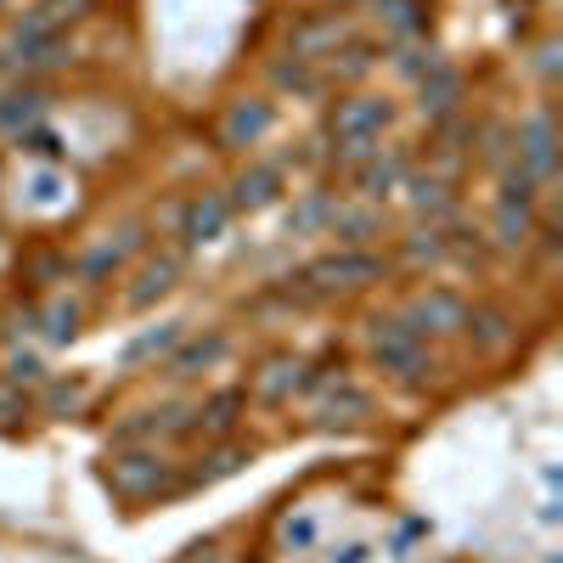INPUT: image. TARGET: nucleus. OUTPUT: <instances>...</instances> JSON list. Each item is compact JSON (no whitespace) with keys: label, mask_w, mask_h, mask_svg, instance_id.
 Segmentation results:
<instances>
[{"label":"nucleus","mask_w":563,"mask_h":563,"mask_svg":"<svg viewBox=\"0 0 563 563\" xmlns=\"http://www.w3.org/2000/svg\"><path fill=\"white\" fill-rule=\"evenodd\" d=\"M361 417H372V395L339 378L333 400H321V422H361Z\"/></svg>","instance_id":"obj_22"},{"label":"nucleus","mask_w":563,"mask_h":563,"mask_svg":"<svg viewBox=\"0 0 563 563\" xmlns=\"http://www.w3.org/2000/svg\"><path fill=\"white\" fill-rule=\"evenodd\" d=\"M417 97H422V119H434V124L456 119V108H462V74L445 57H434L429 74L417 79Z\"/></svg>","instance_id":"obj_10"},{"label":"nucleus","mask_w":563,"mask_h":563,"mask_svg":"<svg viewBox=\"0 0 563 563\" xmlns=\"http://www.w3.org/2000/svg\"><path fill=\"white\" fill-rule=\"evenodd\" d=\"M395 124V108L384 97H350L333 108V141H339V164H361L372 147L384 141V130Z\"/></svg>","instance_id":"obj_3"},{"label":"nucleus","mask_w":563,"mask_h":563,"mask_svg":"<svg viewBox=\"0 0 563 563\" xmlns=\"http://www.w3.org/2000/svg\"><path fill=\"white\" fill-rule=\"evenodd\" d=\"M366 339H372V355H378V366L395 372L406 389H422V384L434 378V355H429V344H422L400 316H389V321L378 316V321L366 327Z\"/></svg>","instance_id":"obj_2"},{"label":"nucleus","mask_w":563,"mask_h":563,"mask_svg":"<svg viewBox=\"0 0 563 563\" xmlns=\"http://www.w3.org/2000/svg\"><path fill=\"white\" fill-rule=\"evenodd\" d=\"M519 169L536 186H547L558 175V124H552V113H530L519 124Z\"/></svg>","instance_id":"obj_7"},{"label":"nucleus","mask_w":563,"mask_h":563,"mask_svg":"<svg viewBox=\"0 0 563 563\" xmlns=\"http://www.w3.org/2000/svg\"><path fill=\"white\" fill-rule=\"evenodd\" d=\"M63 52H68V40H63V29L57 23H45L40 12H29L12 34H7V45H0V74H45V68H57L63 63Z\"/></svg>","instance_id":"obj_4"},{"label":"nucleus","mask_w":563,"mask_h":563,"mask_svg":"<svg viewBox=\"0 0 563 563\" xmlns=\"http://www.w3.org/2000/svg\"><path fill=\"white\" fill-rule=\"evenodd\" d=\"M400 180H406V153H384V147H372L361 164H355V192L361 198H389L400 192Z\"/></svg>","instance_id":"obj_15"},{"label":"nucleus","mask_w":563,"mask_h":563,"mask_svg":"<svg viewBox=\"0 0 563 563\" xmlns=\"http://www.w3.org/2000/svg\"><path fill=\"white\" fill-rule=\"evenodd\" d=\"M372 12H378V29L389 40H417L429 29V12H422V0H372Z\"/></svg>","instance_id":"obj_19"},{"label":"nucleus","mask_w":563,"mask_h":563,"mask_svg":"<svg viewBox=\"0 0 563 563\" xmlns=\"http://www.w3.org/2000/svg\"><path fill=\"white\" fill-rule=\"evenodd\" d=\"M467 310H474V305H467L456 288H429V294H417V299L406 305L400 321L411 327L422 344H429V339H456L462 327H467Z\"/></svg>","instance_id":"obj_5"},{"label":"nucleus","mask_w":563,"mask_h":563,"mask_svg":"<svg viewBox=\"0 0 563 563\" xmlns=\"http://www.w3.org/2000/svg\"><path fill=\"white\" fill-rule=\"evenodd\" d=\"M79 333V310L74 305H52V310H45V339H52V344H68Z\"/></svg>","instance_id":"obj_28"},{"label":"nucleus","mask_w":563,"mask_h":563,"mask_svg":"<svg viewBox=\"0 0 563 563\" xmlns=\"http://www.w3.org/2000/svg\"><path fill=\"white\" fill-rule=\"evenodd\" d=\"M384 271H389V265H384V254H366V249L321 254V260H310V265L299 271L294 299L316 305V299H333V294H355V288H366V282H378Z\"/></svg>","instance_id":"obj_1"},{"label":"nucleus","mask_w":563,"mask_h":563,"mask_svg":"<svg viewBox=\"0 0 563 563\" xmlns=\"http://www.w3.org/2000/svg\"><path fill=\"white\" fill-rule=\"evenodd\" d=\"M141 243H147V238H141V225H124V231H108V238H97V249H90L85 260H79V276L85 282H108Z\"/></svg>","instance_id":"obj_13"},{"label":"nucleus","mask_w":563,"mask_h":563,"mask_svg":"<svg viewBox=\"0 0 563 563\" xmlns=\"http://www.w3.org/2000/svg\"><path fill=\"white\" fill-rule=\"evenodd\" d=\"M108 485H113L119 496H130V501H147V496L169 490L175 474H169V462H164L158 451H124V456L108 467Z\"/></svg>","instance_id":"obj_6"},{"label":"nucleus","mask_w":563,"mask_h":563,"mask_svg":"<svg viewBox=\"0 0 563 563\" xmlns=\"http://www.w3.org/2000/svg\"><path fill=\"white\" fill-rule=\"evenodd\" d=\"M175 282H180V260H175V254H158V260L141 265V276H135V288L124 294V305H130V310H147L153 299H164V294L175 288Z\"/></svg>","instance_id":"obj_18"},{"label":"nucleus","mask_w":563,"mask_h":563,"mask_svg":"<svg viewBox=\"0 0 563 563\" xmlns=\"http://www.w3.org/2000/svg\"><path fill=\"white\" fill-rule=\"evenodd\" d=\"M243 411H249V389H214L198 411H192V429L186 434H209V440H225L231 429L243 422Z\"/></svg>","instance_id":"obj_11"},{"label":"nucleus","mask_w":563,"mask_h":563,"mask_svg":"<svg viewBox=\"0 0 563 563\" xmlns=\"http://www.w3.org/2000/svg\"><path fill=\"white\" fill-rule=\"evenodd\" d=\"M344 34H350V23H344V18L321 12V18H310V23H299V29H294L288 57H299V63H321V57H333L339 45H344Z\"/></svg>","instance_id":"obj_14"},{"label":"nucleus","mask_w":563,"mask_h":563,"mask_svg":"<svg viewBox=\"0 0 563 563\" xmlns=\"http://www.w3.org/2000/svg\"><path fill=\"white\" fill-rule=\"evenodd\" d=\"M299 384H305V361H299V355H271V361L260 366V378H254V395H260L265 406H282V400L299 395Z\"/></svg>","instance_id":"obj_17"},{"label":"nucleus","mask_w":563,"mask_h":563,"mask_svg":"<svg viewBox=\"0 0 563 563\" xmlns=\"http://www.w3.org/2000/svg\"><path fill=\"white\" fill-rule=\"evenodd\" d=\"M186 333H180V321H169V327H153L147 339H135L130 350H124V366H141V361H153V355H164L169 344H180Z\"/></svg>","instance_id":"obj_25"},{"label":"nucleus","mask_w":563,"mask_h":563,"mask_svg":"<svg viewBox=\"0 0 563 563\" xmlns=\"http://www.w3.org/2000/svg\"><path fill=\"white\" fill-rule=\"evenodd\" d=\"M462 333H474L485 350H501V344L512 339V327H507L501 310H467V327H462Z\"/></svg>","instance_id":"obj_24"},{"label":"nucleus","mask_w":563,"mask_h":563,"mask_svg":"<svg viewBox=\"0 0 563 563\" xmlns=\"http://www.w3.org/2000/svg\"><path fill=\"white\" fill-rule=\"evenodd\" d=\"M282 198V164H254V169H243L238 180H231V214H260V209H271Z\"/></svg>","instance_id":"obj_12"},{"label":"nucleus","mask_w":563,"mask_h":563,"mask_svg":"<svg viewBox=\"0 0 563 563\" xmlns=\"http://www.w3.org/2000/svg\"><path fill=\"white\" fill-rule=\"evenodd\" d=\"M243 462H249V451H243V445H220L214 456H203V467H198L192 479H198V485H214V479H225V474H238Z\"/></svg>","instance_id":"obj_26"},{"label":"nucleus","mask_w":563,"mask_h":563,"mask_svg":"<svg viewBox=\"0 0 563 563\" xmlns=\"http://www.w3.org/2000/svg\"><path fill=\"white\" fill-rule=\"evenodd\" d=\"M271 124H276V108L265 97H243V102L225 108L220 141H225V147H260V141L271 135Z\"/></svg>","instance_id":"obj_9"},{"label":"nucleus","mask_w":563,"mask_h":563,"mask_svg":"<svg viewBox=\"0 0 563 563\" xmlns=\"http://www.w3.org/2000/svg\"><path fill=\"white\" fill-rule=\"evenodd\" d=\"M372 57L366 45H344V52H333V79H361V74H372Z\"/></svg>","instance_id":"obj_27"},{"label":"nucleus","mask_w":563,"mask_h":563,"mask_svg":"<svg viewBox=\"0 0 563 563\" xmlns=\"http://www.w3.org/2000/svg\"><path fill=\"white\" fill-rule=\"evenodd\" d=\"M231 350V339L225 333H203V339H186L180 344V355H169V366H164V378L169 384H186V378H198V372H209L220 355Z\"/></svg>","instance_id":"obj_16"},{"label":"nucleus","mask_w":563,"mask_h":563,"mask_svg":"<svg viewBox=\"0 0 563 563\" xmlns=\"http://www.w3.org/2000/svg\"><path fill=\"white\" fill-rule=\"evenodd\" d=\"M400 186L411 192V209H417V214H429V220H451V214H456V198H451V186H445L440 175H429V180L417 175V180H400Z\"/></svg>","instance_id":"obj_20"},{"label":"nucleus","mask_w":563,"mask_h":563,"mask_svg":"<svg viewBox=\"0 0 563 563\" xmlns=\"http://www.w3.org/2000/svg\"><path fill=\"white\" fill-rule=\"evenodd\" d=\"M7 378H12V384H40L45 366H40L34 355H12V361H7Z\"/></svg>","instance_id":"obj_29"},{"label":"nucleus","mask_w":563,"mask_h":563,"mask_svg":"<svg viewBox=\"0 0 563 563\" xmlns=\"http://www.w3.org/2000/svg\"><path fill=\"white\" fill-rule=\"evenodd\" d=\"M40 113H45V97L34 85H18L12 97H0V130H7V135H23Z\"/></svg>","instance_id":"obj_21"},{"label":"nucleus","mask_w":563,"mask_h":563,"mask_svg":"<svg viewBox=\"0 0 563 563\" xmlns=\"http://www.w3.org/2000/svg\"><path fill=\"white\" fill-rule=\"evenodd\" d=\"M271 79H276V90H299V97H316V90H321L316 63H299V57H282V63L271 68Z\"/></svg>","instance_id":"obj_23"},{"label":"nucleus","mask_w":563,"mask_h":563,"mask_svg":"<svg viewBox=\"0 0 563 563\" xmlns=\"http://www.w3.org/2000/svg\"><path fill=\"white\" fill-rule=\"evenodd\" d=\"M231 225V203L225 192H198L192 203L180 209V243L186 249H203V243H220Z\"/></svg>","instance_id":"obj_8"}]
</instances>
